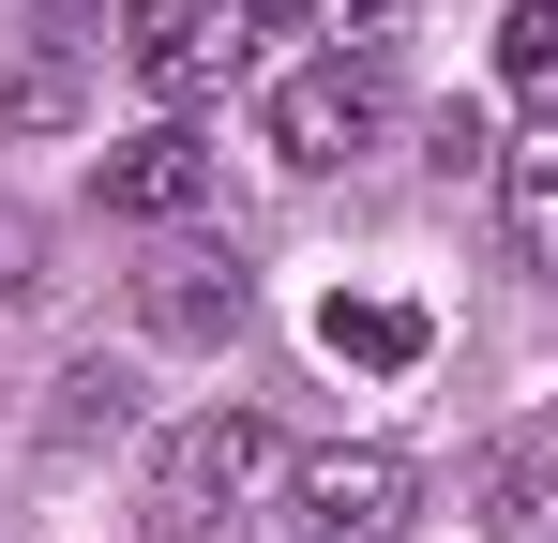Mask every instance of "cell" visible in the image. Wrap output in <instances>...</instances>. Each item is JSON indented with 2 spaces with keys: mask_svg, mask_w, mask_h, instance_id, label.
<instances>
[{
  "mask_svg": "<svg viewBox=\"0 0 558 543\" xmlns=\"http://www.w3.org/2000/svg\"><path fill=\"white\" fill-rule=\"evenodd\" d=\"M317 348L392 377V362H423V302H332V317H317Z\"/></svg>",
  "mask_w": 558,
  "mask_h": 543,
  "instance_id": "cell-10",
  "label": "cell"
},
{
  "mask_svg": "<svg viewBox=\"0 0 558 543\" xmlns=\"http://www.w3.org/2000/svg\"><path fill=\"white\" fill-rule=\"evenodd\" d=\"M408 514H423V468L392 438H348V452L287 468V543H408Z\"/></svg>",
  "mask_w": 558,
  "mask_h": 543,
  "instance_id": "cell-2",
  "label": "cell"
},
{
  "mask_svg": "<svg viewBox=\"0 0 558 543\" xmlns=\"http://www.w3.org/2000/svg\"><path fill=\"white\" fill-rule=\"evenodd\" d=\"M227 15H242V31H302L317 0H227Z\"/></svg>",
  "mask_w": 558,
  "mask_h": 543,
  "instance_id": "cell-14",
  "label": "cell"
},
{
  "mask_svg": "<svg viewBox=\"0 0 558 543\" xmlns=\"http://www.w3.org/2000/svg\"><path fill=\"white\" fill-rule=\"evenodd\" d=\"M438 167H453V181L498 167V121H483V106H438Z\"/></svg>",
  "mask_w": 558,
  "mask_h": 543,
  "instance_id": "cell-13",
  "label": "cell"
},
{
  "mask_svg": "<svg viewBox=\"0 0 558 543\" xmlns=\"http://www.w3.org/2000/svg\"><path fill=\"white\" fill-rule=\"evenodd\" d=\"M46 438H61V452L136 438V362H61V393H46Z\"/></svg>",
  "mask_w": 558,
  "mask_h": 543,
  "instance_id": "cell-8",
  "label": "cell"
},
{
  "mask_svg": "<svg viewBox=\"0 0 558 543\" xmlns=\"http://www.w3.org/2000/svg\"><path fill=\"white\" fill-rule=\"evenodd\" d=\"M211 196H227V167H211L196 121H151V136L106 152V212H121V227H196Z\"/></svg>",
  "mask_w": 558,
  "mask_h": 543,
  "instance_id": "cell-5",
  "label": "cell"
},
{
  "mask_svg": "<svg viewBox=\"0 0 558 543\" xmlns=\"http://www.w3.org/2000/svg\"><path fill=\"white\" fill-rule=\"evenodd\" d=\"M468 498H483V543H558V468L529 438H498L483 468H468Z\"/></svg>",
  "mask_w": 558,
  "mask_h": 543,
  "instance_id": "cell-6",
  "label": "cell"
},
{
  "mask_svg": "<svg viewBox=\"0 0 558 543\" xmlns=\"http://www.w3.org/2000/svg\"><path fill=\"white\" fill-rule=\"evenodd\" d=\"M287 468H302V452H287L257 408H196V423H167V452H151V514H167V529H242L257 498H287Z\"/></svg>",
  "mask_w": 558,
  "mask_h": 543,
  "instance_id": "cell-1",
  "label": "cell"
},
{
  "mask_svg": "<svg viewBox=\"0 0 558 543\" xmlns=\"http://www.w3.org/2000/svg\"><path fill=\"white\" fill-rule=\"evenodd\" d=\"M377 121H392V76H377L363 46L272 76V152H287V167H348V152H377Z\"/></svg>",
  "mask_w": 558,
  "mask_h": 543,
  "instance_id": "cell-4",
  "label": "cell"
},
{
  "mask_svg": "<svg viewBox=\"0 0 558 543\" xmlns=\"http://www.w3.org/2000/svg\"><path fill=\"white\" fill-rule=\"evenodd\" d=\"M498 76L558 106V0H513V31H498Z\"/></svg>",
  "mask_w": 558,
  "mask_h": 543,
  "instance_id": "cell-11",
  "label": "cell"
},
{
  "mask_svg": "<svg viewBox=\"0 0 558 543\" xmlns=\"http://www.w3.org/2000/svg\"><path fill=\"white\" fill-rule=\"evenodd\" d=\"M242 46H257V31H242V15H227V0H136V15H121V61H136V90H151V106H227V76H242Z\"/></svg>",
  "mask_w": 558,
  "mask_h": 543,
  "instance_id": "cell-3",
  "label": "cell"
},
{
  "mask_svg": "<svg viewBox=\"0 0 558 543\" xmlns=\"http://www.w3.org/2000/svg\"><path fill=\"white\" fill-rule=\"evenodd\" d=\"M136 302H151V333H167V348H227V333H242V272H211V257L151 272Z\"/></svg>",
  "mask_w": 558,
  "mask_h": 543,
  "instance_id": "cell-7",
  "label": "cell"
},
{
  "mask_svg": "<svg viewBox=\"0 0 558 543\" xmlns=\"http://www.w3.org/2000/svg\"><path fill=\"white\" fill-rule=\"evenodd\" d=\"M498 227H513V257H529V272H558V136L498 152Z\"/></svg>",
  "mask_w": 558,
  "mask_h": 543,
  "instance_id": "cell-9",
  "label": "cell"
},
{
  "mask_svg": "<svg viewBox=\"0 0 558 543\" xmlns=\"http://www.w3.org/2000/svg\"><path fill=\"white\" fill-rule=\"evenodd\" d=\"M0 121H31V136L76 121V76H61V61H15V76H0Z\"/></svg>",
  "mask_w": 558,
  "mask_h": 543,
  "instance_id": "cell-12",
  "label": "cell"
}]
</instances>
